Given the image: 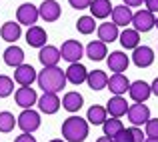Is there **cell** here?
I'll return each instance as SVG.
<instances>
[{
	"mask_svg": "<svg viewBox=\"0 0 158 142\" xmlns=\"http://www.w3.org/2000/svg\"><path fill=\"white\" fill-rule=\"evenodd\" d=\"M36 70L32 68L30 64H20V66H16V70H14V80L18 82L20 86H32V82L36 80Z\"/></svg>",
	"mask_w": 158,
	"mask_h": 142,
	"instance_id": "9",
	"label": "cell"
},
{
	"mask_svg": "<svg viewBox=\"0 0 158 142\" xmlns=\"http://www.w3.org/2000/svg\"><path fill=\"white\" fill-rule=\"evenodd\" d=\"M96 142H114V140H112L110 136H100V138H98Z\"/></svg>",
	"mask_w": 158,
	"mask_h": 142,
	"instance_id": "42",
	"label": "cell"
},
{
	"mask_svg": "<svg viewBox=\"0 0 158 142\" xmlns=\"http://www.w3.org/2000/svg\"><path fill=\"white\" fill-rule=\"evenodd\" d=\"M132 24H134V30L138 32H148L156 26V18L150 10H138L132 16Z\"/></svg>",
	"mask_w": 158,
	"mask_h": 142,
	"instance_id": "5",
	"label": "cell"
},
{
	"mask_svg": "<svg viewBox=\"0 0 158 142\" xmlns=\"http://www.w3.org/2000/svg\"><path fill=\"white\" fill-rule=\"evenodd\" d=\"M40 12V18L46 20V22H54V20L60 18V4L56 0H44L38 8Z\"/></svg>",
	"mask_w": 158,
	"mask_h": 142,
	"instance_id": "13",
	"label": "cell"
},
{
	"mask_svg": "<svg viewBox=\"0 0 158 142\" xmlns=\"http://www.w3.org/2000/svg\"><path fill=\"white\" fill-rule=\"evenodd\" d=\"M106 62H108V68H110L112 72H126L128 64H130V58L124 52L116 50V52H110V56L106 58Z\"/></svg>",
	"mask_w": 158,
	"mask_h": 142,
	"instance_id": "14",
	"label": "cell"
},
{
	"mask_svg": "<svg viewBox=\"0 0 158 142\" xmlns=\"http://www.w3.org/2000/svg\"><path fill=\"white\" fill-rule=\"evenodd\" d=\"M68 2H70V6L76 8V10H84V8L90 6V2H92V0H68Z\"/></svg>",
	"mask_w": 158,
	"mask_h": 142,
	"instance_id": "36",
	"label": "cell"
},
{
	"mask_svg": "<svg viewBox=\"0 0 158 142\" xmlns=\"http://www.w3.org/2000/svg\"><path fill=\"white\" fill-rule=\"evenodd\" d=\"M106 110H108V114L114 116V118L124 116V114L128 112V102H126V98H122V96H112V98L106 102Z\"/></svg>",
	"mask_w": 158,
	"mask_h": 142,
	"instance_id": "19",
	"label": "cell"
},
{
	"mask_svg": "<svg viewBox=\"0 0 158 142\" xmlns=\"http://www.w3.org/2000/svg\"><path fill=\"white\" fill-rule=\"evenodd\" d=\"M46 40H48V36H46V30H44V28H40V26H30L28 28L26 42L30 44V46L42 48V46H46Z\"/></svg>",
	"mask_w": 158,
	"mask_h": 142,
	"instance_id": "20",
	"label": "cell"
},
{
	"mask_svg": "<svg viewBox=\"0 0 158 142\" xmlns=\"http://www.w3.org/2000/svg\"><path fill=\"white\" fill-rule=\"evenodd\" d=\"M38 86L44 90V92H60L66 86V72L58 66H46L42 68V72L38 74Z\"/></svg>",
	"mask_w": 158,
	"mask_h": 142,
	"instance_id": "1",
	"label": "cell"
},
{
	"mask_svg": "<svg viewBox=\"0 0 158 142\" xmlns=\"http://www.w3.org/2000/svg\"><path fill=\"white\" fill-rule=\"evenodd\" d=\"M16 124V118L12 112H0V132H10Z\"/></svg>",
	"mask_w": 158,
	"mask_h": 142,
	"instance_id": "32",
	"label": "cell"
},
{
	"mask_svg": "<svg viewBox=\"0 0 158 142\" xmlns=\"http://www.w3.org/2000/svg\"><path fill=\"white\" fill-rule=\"evenodd\" d=\"M60 58H62L60 50H58L56 46H50V44L42 46V48H40V52H38V60L42 62L44 68H46V66H56Z\"/></svg>",
	"mask_w": 158,
	"mask_h": 142,
	"instance_id": "15",
	"label": "cell"
},
{
	"mask_svg": "<svg viewBox=\"0 0 158 142\" xmlns=\"http://www.w3.org/2000/svg\"><path fill=\"white\" fill-rule=\"evenodd\" d=\"M142 2H144V0H124V4H126V6H130V8L142 6Z\"/></svg>",
	"mask_w": 158,
	"mask_h": 142,
	"instance_id": "40",
	"label": "cell"
},
{
	"mask_svg": "<svg viewBox=\"0 0 158 142\" xmlns=\"http://www.w3.org/2000/svg\"><path fill=\"white\" fill-rule=\"evenodd\" d=\"M86 56L90 58V60H104L108 56V50H106V44L102 42V40H92V42L86 46Z\"/></svg>",
	"mask_w": 158,
	"mask_h": 142,
	"instance_id": "23",
	"label": "cell"
},
{
	"mask_svg": "<svg viewBox=\"0 0 158 142\" xmlns=\"http://www.w3.org/2000/svg\"><path fill=\"white\" fill-rule=\"evenodd\" d=\"M120 44H122L124 48H132L134 50L136 46H140V32L138 30H134V28H126L124 32H120Z\"/></svg>",
	"mask_w": 158,
	"mask_h": 142,
	"instance_id": "27",
	"label": "cell"
},
{
	"mask_svg": "<svg viewBox=\"0 0 158 142\" xmlns=\"http://www.w3.org/2000/svg\"><path fill=\"white\" fill-rule=\"evenodd\" d=\"M76 28L80 34H92L94 28H96V22H94V16H80L76 22Z\"/></svg>",
	"mask_w": 158,
	"mask_h": 142,
	"instance_id": "31",
	"label": "cell"
},
{
	"mask_svg": "<svg viewBox=\"0 0 158 142\" xmlns=\"http://www.w3.org/2000/svg\"><path fill=\"white\" fill-rule=\"evenodd\" d=\"M144 4H146V10H150L152 14L158 12V0H144Z\"/></svg>",
	"mask_w": 158,
	"mask_h": 142,
	"instance_id": "39",
	"label": "cell"
},
{
	"mask_svg": "<svg viewBox=\"0 0 158 142\" xmlns=\"http://www.w3.org/2000/svg\"><path fill=\"white\" fill-rule=\"evenodd\" d=\"M20 34H22V30H20L18 22H6L0 28V36H2V40H6V42H16V40L20 38Z\"/></svg>",
	"mask_w": 158,
	"mask_h": 142,
	"instance_id": "26",
	"label": "cell"
},
{
	"mask_svg": "<svg viewBox=\"0 0 158 142\" xmlns=\"http://www.w3.org/2000/svg\"><path fill=\"white\" fill-rule=\"evenodd\" d=\"M60 54H62L64 60H68L70 64H74V62H78L84 56V48H82V44L78 42V40H66L60 48Z\"/></svg>",
	"mask_w": 158,
	"mask_h": 142,
	"instance_id": "6",
	"label": "cell"
},
{
	"mask_svg": "<svg viewBox=\"0 0 158 142\" xmlns=\"http://www.w3.org/2000/svg\"><path fill=\"white\" fill-rule=\"evenodd\" d=\"M12 90H14V82H12V78L0 74V98H6V96H10Z\"/></svg>",
	"mask_w": 158,
	"mask_h": 142,
	"instance_id": "33",
	"label": "cell"
},
{
	"mask_svg": "<svg viewBox=\"0 0 158 142\" xmlns=\"http://www.w3.org/2000/svg\"><path fill=\"white\" fill-rule=\"evenodd\" d=\"M128 120H130L134 126H140V124H146L150 120V110H148L146 104L142 102H136L132 106H128Z\"/></svg>",
	"mask_w": 158,
	"mask_h": 142,
	"instance_id": "7",
	"label": "cell"
},
{
	"mask_svg": "<svg viewBox=\"0 0 158 142\" xmlns=\"http://www.w3.org/2000/svg\"><path fill=\"white\" fill-rule=\"evenodd\" d=\"M118 26H116L114 22H104L98 26V40H102L104 44L108 42H114L116 38H118Z\"/></svg>",
	"mask_w": 158,
	"mask_h": 142,
	"instance_id": "22",
	"label": "cell"
},
{
	"mask_svg": "<svg viewBox=\"0 0 158 142\" xmlns=\"http://www.w3.org/2000/svg\"><path fill=\"white\" fill-rule=\"evenodd\" d=\"M132 62H134L138 68H146L154 62V50L150 46H136L132 52Z\"/></svg>",
	"mask_w": 158,
	"mask_h": 142,
	"instance_id": "8",
	"label": "cell"
},
{
	"mask_svg": "<svg viewBox=\"0 0 158 142\" xmlns=\"http://www.w3.org/2000/svg\"><path fill=\"white\" fill-rule=\"evenodd\" d=\"M86 82H88V86L92 90H102V88L108 86V76H106V72H102V70H92V72H88Z\"/></svg>",
	"mask_w": 158,
	"mask_h": 142,
	"instance_id": "28",
	"label": "cell"
},
{
	"mask_svg": "<svg viewBox=\"0 0 158 142\" xmlns=\"http://www.w3.org/2000/svg\"><path fill=\"white\" fill-rule=\"evenodd\" d=\"M66 72V80L72 82V84H82V82H86V78H88V70L84 68V66L80 64V62H74V64H70L68 68L64 70Z\"/></svg>",
	"mask_w": 158,
	"mask_h": 142,
	"instance_id": "17",
	"label": "cell"
},
{
	"mask_svg": "<svg viewBox=\"0 0 158 142\" xmlns=\"http://www.w3.org/2000/svg\"><path fill=\"white\" fill-rule=\"evenodd\" d=\"M122 120H118V118H106L104 120V124H102V130H104V136H110V138H114L116 134H118L120 130H122Z\"/></svg>",
	"mask_w": 158,
	"mask_h": 142,
	"instance_id": "30",
	"label": "cell"
},
{
	"mask_svg": "<svg viewBox=\"0 0 158 142\" xmlns=\"http://www.w3.org/2000/svg\"><path fill=\"white\" fill-rule=\"evenodd\" d=\"M14 142H36V138H34V136H30L28 132H22L20 136H16Z\"/></svg>",
	"mask_w": 158,
	"mask_h": 142,
	"instance_id": "38",
	"label": "cell"
},
{
	"mask_svg": "<svg viewBox=\"0 0 158 142\" xmlns=\"http://www.w3.org/2000/svg\"><path fill=\"white\" fill-rule=\"evenodd\" d=\"M88 8H90L94 18H108L112 14V8L114 6L110 4V0H92Z\"/></svg>",
	"mask_w": 158,
	"mask_h": 142,
	"instance_id": "21",
	"label": "cell"
},
{
	"mask_svg": "<svg viewBox=\"0 0 158 142\" xmlns=\"http://www.w3.org/2000/svg\"><path fill=\"white\" fill-rule=\"evenodd\" d=\"M50 142H64V140H60V138H54V140H50Z\"/></svg>",
	"mask_w": 158,
	"mask_h": 142,
	"instance_id": "44",
	"label": "cell"
},
{
	"mask_svg": "<svg viewBox=\"0 0 158 142\" xmlns=\"http://www.w3.org/2000/svg\"><path fill=\"white\" fill-rule=\"evenodd\" d=\"M130 84L132 82L128 80L122 72H114L110 78H108V88H110V92H114V96H122L128 88H130Z\"/></svg>",
	"mask_w": 158,
	"mask_h": 142,
	"instance_id": "12",
	"label": "cell"
},
{
	"mask_svg": "<svg viewBox=\"0 0 158 142\" xmlns=\"http://www.w3.org/2000/svg\"><path fill=\"white\" fill-rule=\"evenodd\" d=\"M38 16H40L38 8H36L34 4H30V2L20 4V6H18V10H16V18H18V24H26L28 28L36 24Z\"/></svg>",
	"mask_w": 158,
	"mask_h": 142,
	"instance_id": "4",
	"label": "cell"
},
{
	"mask_svg": "<svg viewBox=\"0 0 158 142\" xmlns=\"http://www.w3.org/2000/svg\"><path fill=\"white\" fill-rule=\"evenodd\" d=\"M106 114H108V110H106L104 106H98V104H94V106H90V108H88L86 120H88L90 124H94V126H98V124H104Z\"/></svg>",
	"mask_w": 158,
	"mask_h": 142,
	"instance_id": "29",
	"label": "cell"
},
{
	"mask_svg": "<svg viewBox=\"0 0 158 142\" xmlns=\"http://www.w3.org/2000/svg\"><path fill=\"white\" fill-rule=\"evenodd\" d=\"M144 130H146L148 138H158V118H150L144 124Z\"/></svg>",
	"mask_w": 158,
	"mask_h": 142,
	"instance_id": "34",
	"label": "cell"
},
{
	"mask_svg": "<svg viewBox=\"0 0 158 142\" xmlns=\"http://www.w3.org/2000/svg\"><path fill=\"white\" fill-rule=\"evenodd\" d=\"M38 108L44 112V114H54V112H58V108H60V100H58V96L54 92H44L42 96L38 98Z\"/></svg>",
	"mask_w": 158,
	"mask_h": 142,
	"instance_id": "16",
	"label": "cell"
},
{
	"mask_svg": "<svg viewBox=\"0 0 158 142\" xmlns=\"http://www.w3.org/2000/svg\"><path fill=\"white\" fill-rule=\"evenodd\" d=\"M114 142H132V134H130V128H122L118 134L112 138Z\"/></svg>",
	"mask_w": 158,
	"mask_h": 142,
	"instance_id": "35",
	"label": "cell"
},
{
	"mask_svg": "<svg viewBox=\"0 0 158 142\" xmlns=\"http://www.w3.org/2000/svg\"><path fill=\"white\" fill-rule=\"evenodd\" d=\"M128 94H130V98L134 100V102H146L148 96L152 94V88H150V84H146L144 80H136V82L130 84Z\"/></svg>",
	"mask_w": 158,
	"mask_h": 142,
	"instance_id": "10",
	"label": "cell"
},
{
	"mask_svg": "<svg viewBox=\"0 0 158 142\" xmlns=\"http://www.w3.org/2000/svg\"><path fill=\"white\" fill-rule=\"evenodd\" d=\"M156 28H158V18H156Z\"/></svg>",
	"mask_w": 158,
	"mask_h": 142,
	"instance_id": "45",
	"label": "cell"
},
{
	"mask_svg": "<svg viewBox=\"0 0 158 142\" xmlns=\"http://www.w3.org/2000/svg\"><path fill=\"white\" fill-rule=\"evenodd\" d=\"M4 62H6L8 66H20L24 64V50L20 46H8L4 50Z\"/></svg>",
	"mask_w": 158,
	"mask_h": 142,
	"instance_id": "24",
	"label": "cell"
},
{
	"mask_svg": "<svg viewBox=\"0 0 158 142\" xmlns=\"http://www.w3.org/2000/svg\"><path fill=\"white\" fill-rule=\"evenodd\" d=\"M132 10L130 6H126V4H120V6H114L112 8V22L116 24V26H128V24H132Z\"/></svg>",
	"mask_w": 158,
	"mask_h": 142,
	"instance_id": "18",
	"label": "cell"
},
{
	"mask_svg": "<svg viewBox=\"0 0 158 142\" xmlns=\"http://www.w3.org/2000/svg\"><path fill=\"white\" fill-rule=\"evenodd\" d=\"M130 134H132V142H144L146 138H144V134H142V130H140L138 126H132L130 128Z\"/></svg>",
	"mask_w": 158,
	"mask_h": 142,
	"instance_id": "37",
	"label": "cell"
},
{
	"mask_svg": "<svg viewBox=\"0 0 158 142\" xmlns=\"http://www.w3.org/2000/svg\"><path fill=\"white\" fill-rule=\"evenodd\" d=\"M144 142H158V138H146Z\"/></svg>",
	"mask_w": 158,
	"mask_h": 142,
	"instance_id": "43",
	"label": "cell"
},
{
	"mask_svg": "<svg viewBox=\"0 0 158 142\" xmlns=\"http://www.w3.org/2000/svg\"><path fill=\"white\" fill-rule=\"evenodd\" d=\"M62 136L68 142H82L88 136V120L80 116H68L62 122Z\"/></svg>",
	"mask_w": 158,
	"mask_h": 142,
	"instance_id": "2",
	"label": "cell"
},
{
	"mask_svg": "<svg viewBox=\"0 0 158 142\" xmlns=\"http://www.w3.org/2000/svg\"><path fill=\"white\" fill-rule=\"evenodd\" d=\"M16 124H18L24 132L32 134L34 130L40 128V114L36 110H32V108H24V110L20 112V116L16 118Z\"/></svg>",
	"mask_w": 158,
	"mask_h": 142,
	"instance_id": "3",
	"label": "cell"
},
{
	"mask_svg": "<svg viewBox=\"0 0 158 142\" xmlns=\"http://www.w3.org/2000/svg\"><path fill=\"white\" fill-rule=\"evenodd\" d=\"M14 98H16V104H18L20 108H32V104L38 102L36 90L30 88V86H22V88H18L16 94H14Z\"/></svg>",
	"mask_w": 158,
	"mask_h": 142,
	"instance_id": "11",
	"label": "cell"
},
{
	"mask_svg": "<svg viewBox=\"0 0 158 142\" xmlns=\"http://www.w3.org/2000/svg\"><path fill=\"white\" fill-rule=\"evenodd\" d=\"M150 88H152V94H156V96H158V76L154 78V82L150 84Z\"/></svg>",
	"mask_w": 158,
	"mask_h": 142,
	"instance_id": "41",
	"label": "cell"
},
{
	"mask_svg": "<svg viewBox=\"0 0 158 142\" xmlns=\"http://www.w3.org/2000/svg\"><path fill=\"white\" fill-rule=\"evenodd\" d=\"M82 104H84V98L78 92H66L64 98H62V106L68 112H78L82 108Z\"/></svg>",
	"mask_w": 158,
	"mask_h": 142,
	"instance_id": "25",
	"label": "cell"
}]
</instances>
